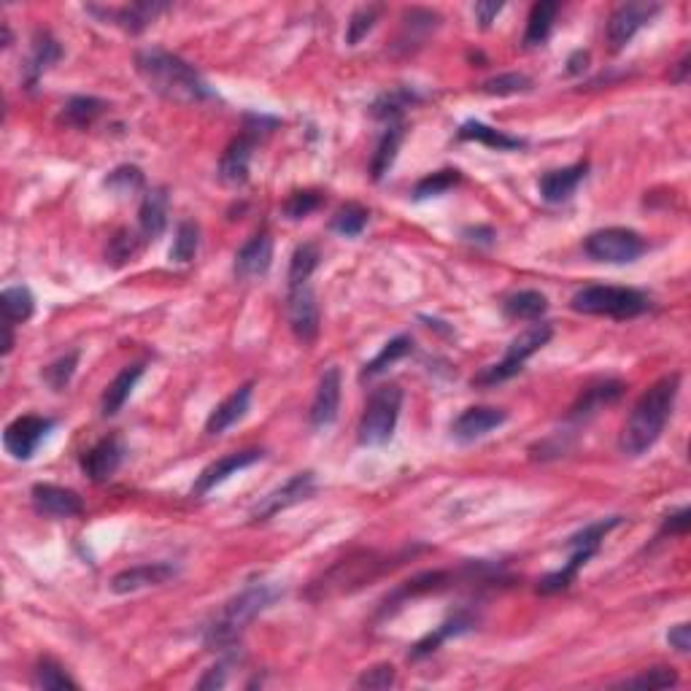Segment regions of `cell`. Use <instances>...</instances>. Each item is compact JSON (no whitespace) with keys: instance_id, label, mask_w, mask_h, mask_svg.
<instances>
[{"instance_id":"obj_1","label":"cell","mask_w":691,"mask_h":691,"mask_svg":"<svg viewBox=\"0 0 691 691\" xmlns=\"http://www.w3.org/2000/svg\"><path fill=\"white\" fill-rule=\"evenodd\" d=\"M135 68H138V76L149 84V90L157 92L168 103L198 106V103L216 98L208 81L195 71V65H189L179 54L160 49V46H149L135 54Z\"/></svg>"},{"instance_id":"obj_2","label":"cell","mask_w":691,"mask_h":691,"mask_svg":"<svg viewBox=\"0 0 691 691\" xmlns=\"http://www.w3.org/2000/svg\"><path fill=\"white\" fill-rule=\"evenodd\" d=\"M681 392V373H670L648 386L640 400L632 405V413L624 422L619 435V449L627 457H643L648 449H654L656 440L662 438L670 416H673L675 400Z\"/></svg>"},{"instance_id":"obj_3","label":"cell","mask_w":691,"mask_h":691,"mask_svg":"<svg viewBox=\"0 0 691 691\" xmlns=\"http://www.w3.org/2000/svg\"><path fill=\"white\" fill-rule=\"evenodd\" d=\"M279 589L270 584H249L241 594H235L227 602L222 613L216 616L206 629V646L211 651H230L241 640L246 627L252 624L262 611H268L273 602L279 600Z\"/></svg>"},{"instance_id":"obj_4","label":"cell","mask_w":691,"mask_h":691,"mask_svg":"<svg viewBox=\"0 0 691 691\" xmlns=\"http://www.w3.org/2000/svg\"><path fill=\"white\" fill-rule=\"evenodd\" d=\"M621 516H608V519H600L594 521V524H586L584 530L575 532L573 538L567 540V551H570V557H567V565L562 567V570H557V573H548L543 581L538 584V592L543 594H557V592H565V589H570V584H573L575 578H578V573L584 570L586 565H589V559L600 551L602 540L608 538L616 527L621 524Z\"/></svg>"},{"instance_id":"obj_5","label":"cell","mask_w":691,"mask_h":691,"mask_svg":"<svg viewBox=\"0 0 691 691\" xmlns=\"http://www.w3.org/2000/svg\"><path fill=\"white\" fill-rule=\"evenodd\" d=\"M570 306L578 314L586 316H611V319H635L651 308L646 292L632 287H608V284H592L578 289L570 300Z\"/></svg>"},{"instance_id":"obj_6","label":"cell","mask_w":691,"mask_h":691,"mask_svg":"<svg viewBox=\"0 0 691 691\" xmlns=\"http://www.w3.org/2000/svg\"><path fill=\"white\" fill-rule=\"evenodd\" d=\"M403 408V389L397 384H381L373 389L365 405V413L359 419V443L362 446H384L392 440L400 422Z\"/></svg>"},{"instance_id":"obj_7","label":"cell","mask_w":691,"mask_h":691,"mask_svg":"<svg viewBox=\"0 0 691 691\" xmlns=\"http://www.w3.org/2000/svg\"><path fill=\"white\" fill-rule=\"evenodd\" d=\"M551 335H554V327L546 322L527 327L524 333H519L513 338L511 346H508V351H505V357L500 359V362H494V365L481 370L478 376H473V386H494L503 384L508 378L519 376L521 370H524V362H527L532 354H538V351L551 341Z\"/></svg>"},{"instance_id":"obj_8","label":"cell","mask_w":691,"mask_h":691,"mask_svg":"<svg viewBox=\"0 0 691 691\" xmlns=\"http://www.w3.org/2000/svg\"><path fill=\"white\" fill-rule=\"evenodd\" d=\"M279 125L276 119L270 117H246V127L238 138L230 141V146L222 154L219 160V181L227 184V187H243L249 181V168H252V154L254 146L260 141L262 135H268L273 127Z\"/></svg>"},{"instance_id":"obj_9","label":"cell","mask_w":691,"mask_h":691,"mask_svg":"<svg viewBox=\"0 0 691 691\" xmlns=\"http://www.w3.org/2000/svg\"><path fill=\"white\" fill-rule=\"evenodd\" d=\"M646 238L629 227H605L597 233L586 235L584 252L594 262H608V265H629L646 254Z\"/></svg>"},{"instance_id":"obj_10","label":"cell","mask_w":691,"mask_h":691,"mask_svg":"<svg viewBox=\"0 0 691 691\" xmlns=\"http://www.w3.org/2000/svg\"><path fill=\"white\" fill-rule=\"evenodd\" d=\"M57 427L54 419L49 416H36V413H27V416H19L6 427L3 432V446L9 451L11 457L19 459V462H27L33 459V454L38 451V446L49 438V432Z\"/></svg>"},{"instance_id":"obj_11","label":"cell","mask_w":691,"mask_h":691,"mask_svg":"<svg viewBox=\"0 0 691 691\" xmlns=\"http://www.w3.org/2000/svg\"><path fill=\"white\" fill-rule=\"evenodd\" d=\"M316 492V476L311 473V470H303V473H295V476L289 478L287 484L279 486V489H273L270 494H265L260 503L254 505L252 511V521H268L273 519V516H279L281 511H287V508H295V505H300L303 500H308L311 494Z\"/></svg>"},{"instance_id":"obj_12","label":"cell","mask_w":691,"mask_h":691,"mask_svg":"<svg viewBox=\"0 0 691 691\" xmlns=\"http://www.w3.org/2000/svg\"><path fill=\"white\" fill-rule=\"evenodd\" d=\"M659 11H662L659 3H643V0L621 3L619 9L611 14V19H608V44H611L613 52L624 49Z\"/></svg>"},{"instance_id":"obj_13","label":"cell","mask_w":691,"mask_h":691,"mask_svg":"<svg viewBox=\"0 0 691 691\" xmlns=\"http://www.w3.org/2000/svg\"><path fill=\"white\" fill-rule=\"evenodd\" d=\"M287 319L300 343H314L319 335V306L311 284L287 287Z\"/></svg>"},{"instance_id":"obj_14","label":"cell","mask_w":691,"mask_h":691,"mask_svg":"<svg viewBox=\"0 0 691 691\" xmlns=\"http://www.w3.org/2000/svg\"><path fill=\"white\" fill-rule=\"evenodd\" d=\"M508 422V413L503 408H494V405H473L467 408L454 419L451 424V438L457 443H476V440L486 438L489 432H494L497 427H503Z\"/></svg>"},{"instance_id":"obj_15","label":"cell","mask_w":691,"mask_h":691,"mask_svg":"<svg viewBox=\"0 0 691 691\" xmlns=\"http://www.w3.org/2000/svg\"><path fill=\"white\" fill-rule=\"evenodd\" d=\"M90 14L106 22V25H117L127 33H144L162 11H168V3H127V6H111V9H100V6H87Z\"/></svg>"},{"instance_id":"obj_16","label":"cell","mask_w":691,"mask_h":691,"mask_svg":"<svg viewBox=\"0 0 691 691\" xmlns=\"http://www.w3.org/2000/svg\"><path fill=\"white\" fill-rule=\"evenodd\" d=\"M341 370L327 368L319 378V386H316L314 403H311V411H308V422L314 430H327L330 424H335L338 419V411H341Z\"/></svg>"},{"instance_id":"obj_17","label":"cell","mask_w":691,"mask_h":691,"mask_svg":"<svg viewBox=\"0 0 691 691\" xmlns=\"http://www.w3.org/2000/svg\"><path fill=\"white\" fill-rule=\"evenodd\" d=\"M179 575V570L171 562H146V565L127 567L122 573L111 578V592L114 594H133L141 589H152V586H162L173 581Z\"/></svg>"},{"instance_id":"obj_18","label":"cell","mask_w":691,"mask_h":691,"mask_svg":"<svg viewBox=\"0 0 691 691\" xmlns=\"http://www.w3.org/2000/svg\"><path fill=\"white\" fill-rule=\"evenodd\" d=\"M260 459H262V451H257V449L233 451V454H225V457L211 462V465H208L206 470L200 473L198 481H195V486H192V494H195V497H206L211 489H216L219 484H225L227 478L235 476V473H241V470H246V467L257 465Z\"/></svg>"},{"instance_id":"obj_19","label":"cell","mask_w":691,"mask_h":691,"mask_svg":"<svg viewBox=\"0 0 691 691\" xmlns=\"http://www.w3.org/2000/svg\"><path fill=\"white\" fill-rule=\"evenodd\" d=\"M63 60V46L60 41L49 33V30H38L33 36V46H30V57L22 65V81L27 90H36L38 81L44 79V73L49 68Z\"/></svg>"},{"instance_id":"obj_20","label":"cell","mask_w":691,"mask_h":691,"mask_svg":"<svg viewBox=\"0 0 691 691\" xmlns=\"http://www.w3.org/2000/svg\"><path fill=\"white\" fill-rule=\"evenodd\" d=\"M122 459H125V446H122V440H119L117 435H108V438L98 440L90 451H84V457H81V470H84V476L90 478V481L103 484V481H108V478L117 473Z\"/></svg>"},{"instance_id":"obj_21","label":"cell","mask_w":691,"mask_h":691,"mask_svg":"<svg viewBox=\"0 0 691 691\" xmlns=\"http://www.w3.org/2000/svg\"><path fill=\"white\" fill-rule=\"evenodd\" d=\"M30 497H33V508L41 516H49V519H73V516H79L84 511L79 494L73 489H65V486L36 484Z\"/></svg>"},{"instance_id":"obj_22","label":"cell","mask_w":691,"mask_h":691,"mask_svg":"<svg viewBox=\"0 0 691 691\" xmlns=\"http://www.w3.org/2000/svg\"><path fill=\"white\" fill-rule=\"evenodd\" d=\"M273 265V238L268 233L252 235L235 254V276L243 281L260 279Z\"/></svg>"},{"instance_id":"obj_23","label":"cell","mask_w":691,"mask_h":691,"mask_svg":"<svg viewBox=\"0 0 691 691\" xmlns=\"http://www.w3.org/2000/svg\"><path fill=\"white\" fill-rule=\"evenodd\" d=\"M627 386L621 381H613V378H605V381H597V384L586 386L581 397L575 400V405L570 408V422H586L605 408V405L619 403L621 395H624Z\"/></svg>"},{"instance_id":"obj_24","label":"cell","mask_w":691,"mask_h":691,"mask_svg":"<svg viewBox=\"0 0 691 691\" xmlns=\"http://www.w3.org/2000/svg\"><path fill=\"white\" fill-rule=\"evenodd\" d=\"M589 173V162H575V165H567V168H557V171H548L540 176V198L546 203H565V200L573 198V192L581 187V181L586 179Z\"/></svg>"},{"instance_id":"obj_25","label":"cell","mask_w":691,"mask_h":691,"mask_svg":"<svg viewBox=\"0 0 691 691\" xmlns=\"http://www.w3.org/2000/svg\"><path fill=\"white\" fill-rule=\"evenodd\" d=\"M252 392V384H243L235 389L233 395L225 397L222 403L216 405L206 422L208 435H222V432H227L230 427H235V424L241 422L243 416L249 413V408H252Z\"/></svg>"},{"instance_id":"obj_26","label":"cell","mask_w":691,"mask_h":691,"mask_svg":"<svg viewBox=\"0 0 691 691\" xmlns=\"http://www.w3.org/2000/svg\"><path fill=\"white\" fill-rule=\"evenodd\" d=\"M168 227V189H149L138 208V235L144 241H157Z\"/></svg>"},{"instance_id":"obj_27","label":"cell","mask_w":691,"mask_h":691,"mask_svg":"<svg viewBox=\"0 0 691 691\" xmlns=\"http://www.w3.org/2000/svg\"><path fill=\"white\" fill-rule=\"evenodd\" d=\"M141 376H144V362H135V365H127V368H122L114 376V381L106 386V392H103V397H100V413L103 416H117L122 408H125V403L130 400V395H133L135 384L141 381Z\"/></svg>"},{"instance_id":"obj_28","label":"cell","mask_w":691,"mask_h":691,"mask_svg":"<svg viewBox=\"0 0 691 691\" xmlns=\"http://www.w3.org/2000/svg\"><path fill=\"white\" fill-rule=\"evenodd\" d=\"M476 627V619L470 616V613L459 611L454 613L449 621H443L435 632H430L427 638H422L416 646L411 648V662H419V659H424V656L435 654L446 640L451 638H459V635H467L470 629Z\"/></svg>"},{"instance_id":"obj_29","label":"cell","mask_w":691,"mask_h":691,"mask_svg":"<svg viewBox=\"0 0 691 691\" xmlns=\"http://www.w3.org/2000/svg\"><path fill=\"white\" fill-rule=\"evenodd\" d=\"M457 138L459 141H476V144H484L489 149H497V152H513V149H524L527 146L524 138L508 135L503 130H494V127L484 125V122H476V119H470V122L459 127Z\"/></svg>"},{"instance_id":"obj_30","label":"cell","mask_w":691,"mask_h":691,"mask_svg":"<svg viewBox=\"0 0 691 691\" xmlns=\"http://www.w3.org/2000/svg\"><path fill=\"white\" fill-rule=\"evenodd\" d=\"M503 311L513 322H538L548 311V297L538 289H521L505 300Z\"/></svg>"},{"instance_id":"obj_31","label":"cell","mask_w":691,"mask_h":691,"mask_svg":"<svg viewBox=\"0 0 691 691\" xmlns=\"http://www.w3.org/2000/svg\"><path fill=\"white\" fill-rule=\"evenodd\" d=\"M403 135V122L386 125L384 135H381V141H378L376 146V154H373V160H370V176H373V181L384 179L386 173H389V168L395 165L397 149L403 144Z\"/></svg>"},{"instance_id":"obj_32","label":"cell","mask_w":691,"mask_h":691,"mask_svg":"<svg viewBox=\"0 0 691 691\" xmlns=\"http://www.w3.org/2000/svg\"><path fill=\"white\" fill-rule=\"evenodd\" d=\"M559 3L554 0H540L530 9V17H527V30H524V44L527 46H540L546 44L551 30H554V22H557Z\"/></svg>"},{"instance_id":"obj_33","label":"cell","mask_w":691,"mask_h":691,"mask_svg":"<svg viewBox=\"0 0 691 691\" xmlns=\"http://www.w3.org/2000/svg\"><path fill=\"white\" fill-rule=\"evenodd\" d=\"M106 111V103L100 98H92V95H76L63 106L60 111V122L68 127H76V130H87L98 122V117Z\"/></svg>"},{"instance_id":"obj_34","label":"cell","mask_w":691,"mask_h":691,"mask_svg":"<svg viewBox=\"0 0 691 691\" xmlns=\"http://www.w3.org/2000/svg\"><path fill=\"white\" fill-rule=\"evenodd\" d=\"M0 308H3V324H25L30 316L36 314V297L33 292L19 284V287H6L0 295Z\"/></svg>"},{"instance_id":"obj_35","label":"cell","mask_w":691,"mask_h":691,"mask_svg":"<svg viewBox=\"0 0 691 691\" xmlns=\"http://www.w3.org/2000/svg\"><path fill=\"white\" fill-rule=\"evenodd\" d=\"M419 100L422 98L413 90H408V87H395V90L384 92V95L370 106V114L376 119H381V122H386V125H392V122H400L405 108L416 106Z\"/></svg>"},{"instance_id":"obj_36","label":"cell","mask_w":691,"mask_h":691,"mask_svg":"<svg viewBox=\"0 0 691 691\" xmlns=\"http://www.w3.org/2000/svg\"><path fill=\"white\" fill-rule=\"evenodd\" d=\"M411 351H413L411 335H397V338H392L389 343H384V349L378 351L376 357L370 359L368 365L362 368L359 378H362V381H368V378L381 376L389 365H395V362H400L403 357H408Z\"/></svg>"},{"instance_id":"obj_37","label":"cell","mask_w":691,"mask_h":691,"mask_svg":"<svg viewBox=\"0 0 691 691\" xmlns=\"http://www.w3.org/2000/svg\"><path fill=\"white\" fill-rule=\"evenodd\" d=\"M440 27V14L430 9H408L403 14V36H400V44L411 46L416 41H424L430 36L432 30Z\"/></svg>"},{"instance_id":"obj_38","label":"cell","mask_w":691,"mask_h":691,"mask_svg":"<svg viewBox=\"0 0 691 691\" xmlns=\"http://www.w3.org/2000/svg\"><path fill=\"white\" fill-rule=\"evenodd\" d=\"M319 260H322V254H319V249H316L314 243H303V246H297L295 254H292V260H289L287 287L308 284L311 276H314V270L319 268Z\"/></svg>"},{"instance_id":"obj_39","label":"cell","mask_w":691,"mask_h":691,"mask_svg":"<svg viewBox=\"0 0 691 691\" xmlns=\"http://www.w3.org/2000/svg\"><path fill=\"white\" fill-rule=\"evenodd\" d=\"M198 249H200L198 222L184 219V222H179V227H176V238H173V246H171V262H176V265H187V262L195 260Z\"/></svg>"},{"instance_id":"obj_40","label":"cell","mask_w":691,"mask_h":691,"mask_svg":"<svg viewBox=\"0 0 691 691\" xmlns=\"http://www.w3.org/2000/svg\"><path fill=\"white\" fill-rule=\"evenodd\" d=\"M33 683L38 689L46 691H63V689H79V683L73 681L68 670H65L60 662H54L49 656H44L36 665V673H33Z\"/></svg>"},{"instance_id":"obj_41","label":"cell","mask_w":691,"mask_h":691,"mask_svg":"<svg viewBox=\"0 0 691 691\" xmlns=\"http://www.w3.org/2000/svg\"><path fill=\"white\" fill-rule=\"evenodd\" d=\"M368 219V208H362L359 203H346V206L338 208V214L330 219V230L343 235V238H357V235H362V230L368 227Z\"/></svg>"},{"instance_id":"obj_42","label":"cell","mask_w":691,"mask_h":691,"mask_svg":"<svg viewBox=\"0 0 691 691\" xmlns=\"http://www.w3.org/2000/svg\"><path fill=\"white\" fill-rule=\"evenodd\" d=\"M462 181V173L457 168H443V171H435L430 176H424L416 187H413V200H430L446 195L449 189H454Z\"/></svg>"},{"instance_id":"obj_43","label":"cell","mask_w":691,"mask_h":691,"mask_svg":"<svg viewBox=\"0 0 691 691\" xmlns=\"http://www.w3.org/2000/svg\"><path fill=\"white\" fill-rule=\"evenodd\" d=\"M144 184V171L135 168V165H119V168H114V171L103 179V187H106L108 192L119 195V198H122V195H135V192H141Z\"/></svg>"},{"instance_id":"obj_44","label":"cell","mask_w":691,"mask_h":691,"mask_svg":"<svg viewBox=\"0 0 691 691\" xmlns=\"http://www.w3.org/2000/svg\"><path fill=\"white\" fill-rule=\"evenodd\" d=\"M322 203H324V195L319 192V189H297V192L289 195L287 203H284V216L292 219V222H297V219H306V216H311L314 211H319Z\"/></svg>"},{"instance_id":"obj_45","label":"cell","mask_w":691,"mask_h":691,"mask_svg":"<svg viewBox=\"0 0 691 691\" xmlns=\"http://www.w3.org/2000/svg\"><path fill=\"white\" fill-rule=\"evenodd\" d=\"M619 686H624V689H670V686H678V673L673 667H651L635 678L621 681Z\"/></svg>"},{"instance_id":"obj_46","label":"cell","mask_w":691,"mask_h":691,"mask_svg":"<svg viewBox=\"0 0 691 691\" xmlns=\"http://www.w3.org/2000/svg\"><path fill=\"white\" fill-rule=\"evenodd\" d=\"M378 17H381V6H362V9L354 11L346 22V44L357 46L362 38H368Z\"/></svg>"},{"instance_id":"obj_47","label":"cell","mask_w":691,"mask_h":691,"mask_svg":"<svg viewBox=\"0 0 691 691\" xmlns=\"http://www.w3.org/2000/svg\"><path fill=\"white\" fill-rule=\"evenodd\" d=\"M486 95H497V98H508V95H521V92L532 90V79L524 73H500L481 87Z\"/></svg>"},{"instance_id":"obj_48","label":"cell","mask_w":691,"mask_h":691,"mask_svg":"<svg viewBox=\"0 0 691 691\" xmlns=\"http://www.w3.org/2000/svg\"><path fill=\"white\" fill-rule=\"evenodd\" d=\"M76 365H79V351H68L60 359H54L52 365L44 368V381L52 386L54 392H63L65 386L71 384L73 373H76Z\"/></svg>"},{"instance_id":"obj_49","label":"cell","mask_w":691,"mask_h":691,"mask_svg":"<svg viewBox=\"0 0 691 691\" xmlns=\"http://www.w3.org/2000/svg\"><path fill=\"white\" fill-rule=\"evenodd\" d=\"M141 243H144V238L141 235H133L127 233V230H119L111 241H108V249H106V257L111 260V265H125L127 260H133L135 254H138V249H141Z\"/></svg>"},{"instance_id":"obj_50","label":"cell","mask_w":691,"mask_h":691,"mask_svg":"<svg viewBox=\"0 0 691 691\" xmlns=\"http://www.w3.org/2000/svg\"><path fill=\"white\" fill-rule=\"evenodd\" d=\"M395 681H397L395 667H392V665H376V667H370V670H365V673L359 675L357 686H359V689L384 691V689H389V686H395Z\"/></svg>"},{"instance_id":"obj_51","label":"cell","mask_w":691,"mask_h":691,"mask_svg":"<svg viewBox=\"0 0 691 691\" xmlns=\"http://www.w3.org/2000/svg\"><path fill=\"white\" fill-rule=\"evenodd\" d=\"M691 524L689 508H678V511L667 513L665 524H662V535H686Z\"/></svg>"},{"instance_id":"obj_52","label":"cell","mask_w":691,"mask_h":691,"mask_svg":"<svg viewBox=\"0 0 691 691\" xmlns=\"http://www.w3.org/2000/svg\"><path fill=\"white\" fill-rule=\"evenodd\" d=\"M667 643H670V648H675L678 654H689L691 651V627L689 624H675V627L667 632Z\"/></svg>"},{"instance_id":"obj_53","label":"cell","mask_w":691,"mask_h":691,"mask_svg":"<svg viewBox=\"0 0 691 691\" xmlns=\"http://www.w3.org/2000/svg\"><path fill=\"white\" fill-rule=\"evenodd\" d=\"M225 683H227V665L222 662V665L208 667L206 675L198 681V689H222Z\"/></svg>"},{"instance_id":"obj_54","label":"cell","mask_w":691,"mask_h":691,"mask_svg":"<svg viewBox=\"0 0 691 691\" xmlns=\"http://www.w3.org/2000/svg\"><path fill=\"white\" fill-rule=\"evenodd\" d=\"M503 9H505V3H476V6H473V14H476L478 25L489 27Z\"/></svg>"},{"instance_id":"obj_55","label":"cell","mask_w":691,"mask_h":691,"mask_svg":"<svg viewBox=\"0 0 691 691\" xmlns=\"http://www.w3.org/2000/svg\"><path fill=\"white\" fill-rule=\"evenodd\" d=\"M586 65H589V52H573V57L567 60V73L578 76L586 71Z\"/></svg>"},{"instance_id":"obj_56","label":"cell","mask_w":691,"mask_h":691,"mask_svg":"<svg viewBox=\"0 0 691 691\" xmlns=\"http://www.w3.org/2000/svg\"><path fill=\"white\" fill-rule=\"evenodd\" d=\"M689 63H691V57L686 54L681 63H678V73H673V81H678V84H683V81H686V73H689V68H691Z\"/></svg>"}]
</instances>
